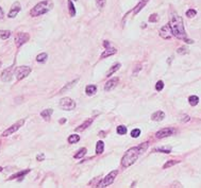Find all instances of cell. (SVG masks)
Returning a JSON list of instances; mask_svg holds the SVG:
<instances>
[{"label": "cell", "instance_id": "6da1fadb", "mask_svg": "<svg viewBox=\"0 0 201 188\" xmlns=\"http://www.w3.org/2000/svg\"><path fill=\"white\" fill-rule=\"evenodd\" d=\"M148 148V142H143L136 147H132L125 153V155L121 158V166L125 168H128L132 166L134 163L138 160L140 155L144 153Z\"/></svg>", "mask_w": 201, "mask_h": 188}, {"label": "cell", "instance_id": "7a4b0ae2", "mask_svg": "<svg viewBox=\"0 0 201 188\" xmlns=\"http://www.w3.org/2000/svg\"><path fill=\"white\" fill-rule=\"evenodd\" d=\"M169 24L171 27V31H173V36H176L179 39H183V41L186 39V32H185L182 17L180 15H178L176 12H171Z\"/></svg>", "mask_w": 201, "mask_h": 188}, {"label": "cell", "instance_id": "3957f363", "mask_svg": "<svg viewBox=\"0 0 201 188\" xmlns=\"http://www.w3.org/2000/svg\"><path fill=\"white\" fill-rule=\"evenodd\" d=\"M53 1L51 0H44V1H41L34 6V8L31 9L30 11V15L32 17H37L41 16V15H44L46 13H48L49 11H51L53 9Z\"/></svg>", "mask_w": 201, "mask_h": 188}, {"label": "cell", "instance_id": "277c9868", "mask_svg": "<svg viewBox=\"0 0 201 188\" xmlns=\"http://www.w3.org/2000/svg\"><path fill=\"white\" fill-rule=\"evenodd\" d=\"M117 174H118V170H113V171H111L110 173L106 176V178H103L99 183H98L96 187H108V186H110L112 183L115 181V178L117 176Z\"/></svg>", "mask_w": 201, "mask_h": 188}, {"label": "cell", "instance_id": "5b68a950", "mask_svg": "<svg viewBox=\"0 0 201 188\" xmlns=\"http://www.w3.org/2000/svg\"><path fill=\"white\" fill-rule=\"evenodd\" d=\"M31 72V68L29 66H19L15 68V77H16L17 81H21L26 77H28Z\"/></svg>", "mask_w": 201, "mask_h": 188}, {"label": "cell", "instance_id": "8992f818", "mask_svg": "<svg viewBox=\"0 0 201 188\" xmlns=\"http://www.w3.org/2000/svg\"><path fill=\"white\" fill-rule=\"evenodd\" d=\"M59 106L61 107L63 111H73V109H76V102L73 101L71 98L65 97L60 100Z\"/></svg>", "mask_w": 201, "mask_h": 188}, {"label": "cell", "instance_id": "52a82bcc", "mask_svg": "<svg viewBox=\"0 0 201 188\" xmlns=\"http://www.w3.org/2000/svg\"><path fill=\"white\" fill-rule=\"evenodd\" d=\"M24 119H20V120H18V121L16 122V123H14L13 125H11L9 129H6V131L2 133V136L3 137H6V136H10V135H12L13 133H15L16 131H18L19 129L24 125Z\"/></svg>", "mask_w": 201, "mask_h": 188}, {"label": "cell", "instance_id": "ba28073f", "mask_svg": "<svg viewBox=\"0 0 201 188\" xmlns=\"http://www.w3.org/2000/svg\"><path fill=\"white\" fill-rule=\"evenodd\" d=\"M30 39V35L28 33H24V32H19L16 34L15 36V45H16L17 48H20L24 44H26L27 42Z\"/></svg>", "mask_w": 201, "mask_h": 188}, {"label": "cell", "instance_id": "9c48e42d", "mask_svg": "<svg viewBox=\"0 0 201 188\" xmlns=\"http://www.w3.org/2000/svg\"><path fill=\"white\" fill-rule=\"evenodd\" d=\"M176 130L173 127H164V129L160 130L155 133V137L161 139V138H165L168 137V136H171L173 134H175Z\"/></svg>", "mask_w": 201, "mask_h": 188}, {"label": "cell", "instance_id": "30bf717a", "mask_svg": "<svg viewBox=\"0 0 201 188\" xmlns=\"http://www.w3.org/2000/svg\"><path fill=\"white\" fill-rule=\"evenodd\" d=\"M173 31H171V27L169 24V22L167 24H165L164 27H162V29L160 30V36L164 39H170L173 37Z\"/></svg>", "mask_w": 201, "mask_h": 188}, {"label": "cell", "instance_id": "8fae6325", "mask_svg": "<svg viewBox=\"0 0 201 188\" xmlns=\"http://www.w3.org/2000/svg\"><path fill=\"white\" fill-rule=\"evenodd\" d=\"M20 10H21L20 3H19L18 1L14 2L13 6H11V10H10V12H9V14H8V17L9 18H14V17H16L17 14L20 12Z\"/></svg>", "mask_w": 201, "mask_h": 188}, {"label": "cell", "instance_id": "7c38bea8", "mask_svg": "<svg viewBox=\"0 0 201 188\" xmlns=\"http://www.w3.org/2000/svg\"><path fill=\"white\" fill-rule=\"evenodd\" d=\"M13 71H14V67L11 66L6 68L3 72L1 73V80L3 82H10L13 78Z\"/></svg>", "mask_w": 201, "mask_h": 188}, {"label": "cell", "instance_id": "4fadbf2b", "mask_svg": "<svg viewBox=\"0 0 201 188\" xmlns=\"http://www.w3.org/2000/svg\"><path fill=\"white\" fill-rule=\"evenodd\" d=\"M119 83V78H113V79H111L110 81H108L106 83V86H104V89H106V91H111L112 89H114L116 86H117V84Z\"/></svg>", "mask_w": 201, "mask_h": 188}, {"label": "cell", "instance_id": "5bb4252c", "mask_svg": "<svg viewBox=\"0 0 201 188\" xmlns=\"http://www.w3.org/2000/svg\"><path fill=\"white\" fill-rule=\"evenodd\" d=\"M94 119H95V118H94V117L89 118V119L86 120L85 122H83V123H82L81 125H79V127H76V129H75V131H76V132H82V131H84V130H85V129H87V127H89V125H91V123H93V122H94Z\"/></svg>", "mask_w": 201, "mask_h": 188}, {"label": "cell", "instance_id": "9a60e30c", "mask_svg": "<svg viewBox=\"0 0 201 188\" xmlns=\"http://www.w3.org/2000/svg\"><path fill=\"white\" fill-rule=\"evenodd\" d=\"M30 171H31L30 169H26V170H22V171H19V172H17V173L13 174V175H11L10 178L8 179V181L16 180V179H18V178H21V179H22L24 175H26V174H28Z\"/></svg>", "mask_w": 201, "mask_h": 188}, {"label": "cell", "instance_id": "2e32d148", "mask_svg": "<svg viewBox=\"0 0 201 188\" xmlns=\"http://www.w3.org/2000/svg\"><path fill=\"white\" fill-rule=\"evenodd\" d=\"M164 118H165V113L162 111H158V112H155L154 114L151 115V119H152L153 121H162Z\"/></svg>", "mask_w": 201, "mask_h": 188}, {"label": "cell", "instance_id": "e0dca14e", "mask_svg": "<svg viewBox=\"0 0 201 188\" xmlns=\"http://www.w3.org/2000/svg\"><path fill=\"white\" fill-rule=\"evenodd\" d=\"M116 52H117V50H116L115 48H113V47H108V48H106L104 52L101 54V59H106V57H111V55L115 54Z\"/></svg>", "mask_w": 201, "mask_h": 188}, {"label": "cell", "instance_id": "ac0fdd59", "mask_svg": "<svg viewBox=\"0 0 201 188\" xmlns=\"http://www.w3.org/2000/svg\"><path fill=\"white\" fill-rule=\"evenodd\" d=\"M120 67H121V65L119 64V63H117V64H115L114 65V66H112L110 69H109V71L108 72H106V78H110L112 75H113L114 72H116V71L118 70V69L120 68Z\"/></svg>", "mask_w": 201, "mask_h": 188}, {"label": "cell", "instance_id": "d6986e66", "mask_svg": "<svg viewBox=\"0 0 201 188\" xmlns=\"http://www.w3.org/2000/svg\"><path fill=\"white\" fill-rule=\"evenodd\" d=\"M97 91V86L96 85H87L85 88V93L87 96H93Z\"/></svg>", "mask_w": 201, "mask_h": 188}, {"label": "cell", "instance_id": "ffe728a7", "mask_svg": "<svg viewBox=\"0 0 201 188\" xmlns=\"http://www.w3.org/2000/svg\"><path fill=\"white\" fill-rule=\"evenodd\" d=\"M147 2H148V0H140V3H138L137 6H136L135 8L133 9V13H134V14H137V13L140 12V11L142 10V9L144 8L145 6H146Z\"/></svg>", "mask_w": 201, "mask_h": 188}, {"label": "cell", "instance_id": "44dd1931", "mask_svg": "<svg viewBox=\"0 0 201 188\" xmlns=\"http://www.w3.org/2000/svg\"><path fill=\"white\" fill-rule=\"evenodd\" d=\"M52 113H53L52 109H44V111L42 112L41 116L44 118L45 120H49V118H50V116L52 115Z\"/></svg>", "mask_w": 201, "mask_h": 188}, {"label": "cell", "instance_id": "7402d4cb", "mask_svg": "<svg viewBox=\"0 0 201 188\" xmlns=\"http://www.w3.org/2000/svg\"><path fill=\"white\" fill-rule=\"evenodd\" d=\"M104 151V142L102 140H99L96 145V154H101Z\"/></svg>", "mask_w": 201, "mask_h": 188}, {"label": "cell", "instance_id": "603a6c76", "mask_svg": "<svg viewBox=\"0 0 201 188\" xmlns=\"http://www.w3.org/2000/svg\"><path fill=\"white\" fill-rule=\"evenodd\" d=\"M78 81H79V79H76V80H73V81L69 82L68 84H67V85H65V86H64L63 88L61 89V91H60V93L62 94V93H65L66 90H69V89H70L71 87H73V86H75V84L77 83Z\"/></svg>", "mask_w": 201, "mask_h": 188}, {"label": "cell", "instance_id": "cb8c5ba5", "mask_svg": "<svg viewBox=\"0 0 201 188\" xmlns=\"http://www.w3.org/2000/svg\"><path fill=\"white\" fill-rule=\"evenodd\" d=\"M67 6H68L69 14H70L71 17H73L76 15V9H75V6H73V1H71V0H67Z\"/></svg>", "mask_w": 201, "mask_h": 188}, {"label": "cell", "instance_id": "d4e9b609", "mask_svg": "<svg viewBox=\"0 0 201 188\" xmlns=\"http://www.w3.org/2000/svg\"><path fill=\"white\" fill-rule=\"evenodd\" d=\"M86 152H87L86 148H81V149H80L79 151H78L77 153L75 154V156H73V157H75L76 160H79V158H82V157H83V156L86 154Z\"/></svg>", "mask_w": 201, "mask_h": 188}, {"label": "cell", "instance_id": "484cf974", "mask_svg": "<svg viewBox=\"0 0 201 188\" xmlns=\"http://www.w3.org/2000/svg\"><path fill=\"white\" fill-rule=\"evenodd\" d=\"M80 140V136L78 134H73L68 137V142L69 144H77Z\"/></svg>", "mask_w": 201, "mask_h": 188}, {"label": "cell", "instance_id": "4316f807", "mask_svg": "<svg viewBox=\"0 0 201 188\" xmlns=\"http://www.w3.org/2000/svg\"><path fill=\"white\" fill-rule=\"evenodd\" d=\"M188 102L192 106H196V105L199 103V98H198L197 96H191V97L188 98Z\"/></svg>", "mask_w": 201, "mask_h": 188}, {"label": "cell", "instance_id": "83f0119b", "mask_svg": "<svg viewBox=\"0 0 201 188\" xmlns=\"http://www.w3.org/2000/svg\"><path fill=\"white\" fill-rule=\"evenodd\" d=\"M11 36V31L9 30H0V39H8Z\"/></svg>", "mask_w": 201, "mask_h": 188}, {"label": "cell", "instance_id": "f1b7e54d", "mask_svg": "<svg viewBox=\"0 0 201 188\" xmlns=\"http://www.w3.org/2000/svg\"><path fill=\"white\" fill-rule=\"evenodd\" d=\"M47 59H48V55H47V53H39V55L36 57V61L39 63H45L47 61Z\"/></svg>", "mask_w": 201, "mask_h": 188}, {"label": "cell", "instance_id": "f546056e", "mask_svg": "<svg viewBox=\"0 0 201 188\" xmlns=\"http://www.w3.org/2000/svg\"><path fill=\"white\" fill-rule=\"evenodd\" d=\"M179 163H180V160H168V162L163 166V169H167V168H169V167H173V166H175V165L179 164Z\"/></svg>", "mask_w": 201, "mask_h": 188}, {"label": "cell", "instance_id": "4dcf8cb0", "mask_svg": "<svg viewBox=\"0 0 201 188\" xmlns=\"http://www.w3.org/2000/svg\"><path fill=\"white\" fill-rule=\"evenodd\" d=\"M95 1H96V4H97V8L99 9L100 11L103 10L106 4V0H95Z\"/></svg>", "mask_w": 201, "mask_h": 188}, {"label": "cell", "instance_id": "1f68e13d", "mask_svg": "<svg viewBox=\"0 0 201 188\" xmlns=\"http://www.w3.org/2000/svg\"><path fill=\"white\" fill-rule=\"evenodd\" d=\"M116 131H117V133L119 134V135H125L128 130H127V127H125V125H119V127H117V130H116Z\"/></svg>", "mask_w": 201, "mask_h": 188}, {"label": "cell", "instance_id": "d6a6232c", "mask_svg": "<svg viewBox=\"0 0 201 188\" xmlns=\"http://www.w3.org/2000/svg\"><path fill=\"white\" fill-rule=\"evenodd\" d=\"M196 14H197V12H196V10H194V9H189V10L186 12V16L189 17V18H193V17H195Z\"/></svg>", "mask_w": 201, "mask_h": 188}, {"label": "cell", "instance_id": "836d02e7", "mask_svg": "<svg viewBox=\"0 0 201 188\" xmlns=\"http://www.w3.org/2000/svg\"><path fill=\"white\" fill-rule=\"evenodd\" d=\"M155 152H163V153H170L171 152V149L170 148H167V149H165V148H156V149H154Z\"/></svg>", "mask_w": 201, "mask_h": 188}, {"label": "cell", "instance_id": "e575fe53", "mask_svg": "<svg viewBox=\"0 0 201 188\" xmlns=\"http://www.w3.org/2000/svg\"><path fill=\"white\" fill-rule=\"evenodd\" d=\"M140 135V129H134V130L131 131V136H132L133 138H137Z\"/></svg>", "mask_w": 201, "mask_h": 188}, {"label": "cell", "instance_id": "d590c367", "mask_svg": "<svg viewBox=\"0 0 201 188\" xmlns=\"http://www.w3.org/2000/svg\"><path fill=\"white\" fill-rule=\"evenodd\" d=\"M163 88H164V82H163V81H158V83L155 84V89H156V91H161Z\"/></svg>", "mask_w": 201, "mask_h": 188}, {"label": "cell", "instance_id": "8d00e7d4", "mask_svg": "<svg viewBox=\"0 0 201 188\" xmlns=\"http://www.w3.org/2000/svg\"><path fill=\"white\" fill-rule=\"evenodd\" d=\"M177 52L179 54H186V53H188V50H187L185 47H180V48L177 50Z\"/></svg>", "mask_w": 201, "mask_h": 188}, {"label": "cell", "instance_id": "74e56055", "mask_svg": "<svg viewBox=\"0 0 201 188\" xmlns=\"http://www.w3.org/2000/svg\"><path fill=\"white\" fill-rule=\"evenodd\" d=\"M158 20V14H151L150 16H149V21L150 22H156Z\"/></svg>", "mask_w": 201, "mask_h": 188}, {"label": "cell", "instance_id": "f35d334b", "mask_svg": "<svg viewBox=\"0 0 201 188\" xmlns=\"http://www.w3.org/2000/svg\"><path fill=\"white\" fill-rule=\"evenodd\" d=\"M45 158V155L43 153H41V154H39V155L36 156V160H39V162H42V160H43Z\"/></svg>", "mask_w": 201, "mask_h": 188}, {"label": "cell", "instance_id": "ab89813d", "mask_svg": "<svg viewBox=\"0 0 201 188\" xmlns=\"http://www.w3.org/2000/svg\"><path fill=\"white\" fill-rule=\"evenodd\" d=\"M3 18H4V12H3V10H2L1 6H0V20H2Z\"/></svg>", "mask_w": 201, "mask_h": 188}, {"label": "cell", "instance_id": "60d3db41", "mask_svg": "<svg viewBox=\"0 0 201 188\" xmlns=\"http://www.w3.org/2000/svg\"><path fill=\"white\" fill-rule=\"evenodd\" d=\"M183 118H184V119H182V121H183V122H186V121H189V120H191V118H189V116H186V115H185Z\"/></svg>", "mask_w": 201, "mask_h": 188}, {"label": "cell", "instance_id": "b9f144b4", "mask_svg": "<svg viewBox=\"0 0 201 188\" xmlns=\"http://www.w3.org/2000/svg\"><path fill=\"white\" fill-rule=\"evenodd\" d=\"M65 121H66V119H62L60 122H61V123H64V122H65Z\"/></svg>", "mask_w": 201, "mask_h": 188}, {"label": "cell", "instance_id": "7bdbcfd3", "mask_svg": "<svg viewBox=\"0 0 201 188\" xmlns=\"http://www.w3.org/2000/svg\"><path fill=\"white\" fill-rule=\"evenodd\" d=\"M1 171H2V167H0V172H1Z\"/></svg>", "mask_w": 201, "mask_h": 188}, {"label": "cell", "instance_id": "ee69618b", "mask_svg": "<svg viewBox=\"0 0 201 188\" xmlns=\"http://www.w3.org/2000/svg\"><path fill=\"white\" fill-rule=\"evenodd\" d=\"M0 67H1V62H0Z\"/></svg>", "mask_w": 201, "mask_h": 188}, {"label": "cell", "instance_id": "f6af8a7d", "mask_svg": "<svg viewBox=\"0 0 201 188\" xmlns=\"http://www.w3.org/2000/svg\"><path fill=\"white\" fill-rule=\"evenodd\" d=\"M75 1H77V0H75Z\"/></svg>", "mask_w": 201, "mask_h": 188}]
</instances>
